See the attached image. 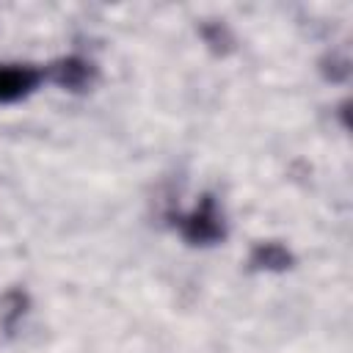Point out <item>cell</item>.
Wrapping results in <instances>:
<instances>
[{
	"label": "cell",
	"mask_w": 353,
	"mask_h": 353,
	"mask_svg": "<svg viewBox=\"0 0 353 353\" xmlns=\"http://www.w3.org/2000/svg\"><path fill=\"white\" fill-rule=\"evenodd\" d=\"M171 221L179 232V237L188 245H218L226 240V215L212 193H201L199 204L190 212H171Z\"/></svg>",
	"instance_id": "1"
},
{
	"label": "cell",
	"mask_w": 353,
	"mask_h": 353,
	"mask_svg": "<svg viewBox=\"0 0 353 353\" xmlns=\"http://www.w3.org/2000/svg\"><path fill=\"white\" fill-rule=\"evenodd\" d=\"M44 80L55 83L63 91L83 94V91H91L97 85L99 69L85 55H63V58H55L52 63L44 66Z\"/></svg>",
	"instance_id": "2"
},
{
	"label": "cell",
	"mask_w": 353,
	"mask_h": 353,
	"mask_svg": "<svg viewBox=\"0 0 353 353\" xmlns=\"http://www.w3.org/2000/svg\"><path fill=\"white\" fill-rule=\"evenodd\" d=\"M44 80V69L33 63H0V105L30 97Z\"/></svg>",
	"instance_id": "3"
},
{
	"label": "cell",
	"mask_w": 353,
	"mask_h": 353,
	"mask_svg": "<svg viewBox=\"0 0 353 353\" xmlns=\"http://www.w3.org/2000/svg\"><path fill=\"white\" fill-rule=\"evenodd\" d=\"M248 268L265 273H287L295 268V254L279 240H259L248 251Z\"/></svg>",
	"instance_id": "4"
},
{
	"label": "cell",
	"mask_w": 353,
	"mask_h": 353,
	"mask_svg": "<svg viewBox=\"0 0 353 353\" xmlns=\"http://www.w3.org/2000/svg\"><path fill=\"white\" fill-rule=\"evenodd\" d=\"M28 312H30V292L25 287L3 290L0 292V334L6 339H11L19 331Z\"/></svg>",
	"instance_id": "5"
},
{
	"label": "cell",
	"mask_w": 353,
	"mask_h": 353,
	"mask_svg": "<svg viewBox=\"0 0 353 353\" xmlns=\"http://www.w3.org/2000/svg\"><path fill=\"white\" fill-rule=\"evenodd\" d=\"M196 33L215 58H229L237 52V36L226 19H201L196 25Z\"/></svg>",
	"instance_id": "6"
},
{
	"label": "cell",
	"mask_w": 353,
	"mask_h": 353,
	"mask_svg": "<svg viewBox=\"0 0 353 353\" xmlns=\"http://www.w3.org/2000/svg\"><path fill=\"white\" fill-rule=\"evenodd\" d=\"M350 69H353V63H350V52H347L345 47H331V50H325V52L320 55V61H317L320 77H323L325 83H334V85L347 83V80H350Z\"/></svg>",
	"instance_id": "7"
},
{
	"label": "cell",
	"mask_w": 353,
	"mask_h": 353,
	"mask_svg": "<svg viewBox=\"0 0 353 353\" xmlns=\"http://www.w3.org/2000/svg\"><path fill=\"white\" fill-rule=\"evenodd\" d=\"M347 108H350V99H342V102H339V119H342L345 127H350V121H347Z\"/></svg>",
	"instance_id": "8"
}]
</instances>
